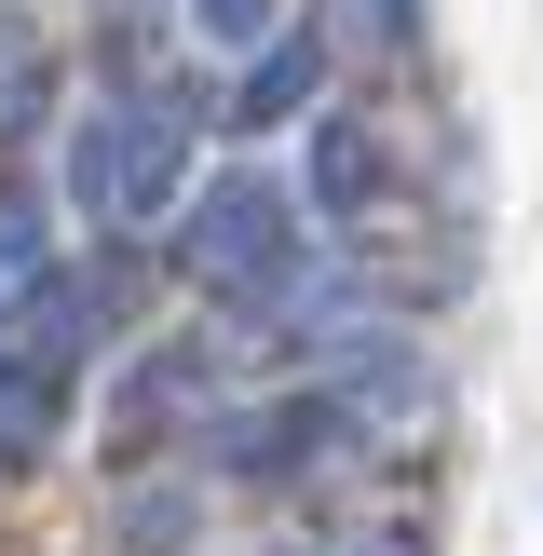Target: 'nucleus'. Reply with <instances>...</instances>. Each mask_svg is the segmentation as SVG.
Returning <instances> with one entry per match:
<instances>
[{
    "label": "nucleus",
    "instance_id": "1",
    "mask_svg": "<svg viewBox=\"0 0 543 556\" xmlns=\"http://www.w3.org/2000/svg\"><path fill=\"white\" fill-rule=\"evenodd\" d=\"M177 271L217 299V326H272L286 299H313L326 231H313V204H299V177L217 163V177L190 190V217H177Z\"/></svg>",
    "mask_w": 543,
    "mask_h": 556
},
{
    "label": "nucleus",
    "instance_id": "2",
    "mask_svg": "<svg viewBox=\"0 0 543 556\" xmlns=\"http://www.w3.org/2000/svg\"><path fill=\"white\" fill-rule=\"evenodd\" d=\"M217 109L190 81H123V217L109 244H163V217H190V136Z\"/></svg>",
    "mask_w": 543,
    "mask_h": 556
},
{
    "label": "nucleus",
    "instance_id": "3",
    "mask_svg": "<svg viewBox=\"0 0 543 556\" xmlns=\"http://www.w3.org/2000/svg\"><path fill=\"white\" fill-rule=\"evenodd\" d=\"M380 190H394L380 123H367V109H313V163H299V204H313V231H367Z\"/></svg>",
    "mask_w": 543,
    "mask_h": 556
},
{
    "label": "nucleus",
    "instance_id": "4",
    "mask_svg": "<svg viewBox=\"0 0 543 556\" xmlns=\"http://www.w3.org/2000/svg\"><path fill=\"white\" fill-rule=\"evenodd\" d=\"M313 81H326V27H286L272 54H244V81L217 96L231 136H272V123H313Z\"/></svg>",
    "mask_w": 543,
    "mask_h": 556
},
{
    "label": "nucleus",
    "instance_id": "5",
    "mask_svg": "<svg viewBox=\"0 0 543 556\" xmlns=\"http://www.w3.org/2000/svg\"><path fill=\"white\" fill-rule=\"evenodd\" d=\"M54 190H68V217L81 231H109V217H123V96H96L68 123V163H54Z\"/></svg>",
    "mask_w": 543,
    "mask_h": 556
},
{
    "label": "nucleus",
    "instance_id": "6",
    "mask_svg": "<svg viewBox=\"0 0 543 556\" xmlns=\"http://www.w3.org/2000/svg\"><path fill=\"white\" fill-rule=\"evenodd\" d=\"M286 0H190V41H217V54H272V41H286Z\"/></svg>",
    "mask_w": 543,
    "mask_h": 556
},
{
    "label": "nucleus",
    "instance_id": "7",
    "mask_svg": "<svg viewBox=\"0 0 543 556\" xmlns=\"http://www.w3.org/2000/svg\"><path fill=\"white\" fill-rule=\"evenodd\" d=\"M177 530H190V489H136L123 503V556H177Z\"/></svg>",
    "mask_w": 543,
    "mask_h": 556
},
{
    "label": "nucleus",
    "instance_id": "8",
    "mask_svg": "<svg viewBox=\"0 0 543 556\" xmlns=\"http://www.w3.org/2000/svg\"><path fill=\"white\" fill-rule=\"evenodd\" d=\"M340 41L353 54H394L407 41V0H340Z\"/></svg>",
    "mask_w": 543,
    "mask_h": 556
},
{
    "label": "nucleus",
    "instance_id": "9",
    "mask_svg": "<svg viewBox=\"0 0 543 556\" xmlns=\"http://www.w3.org/2000/svg\"><path fill=\"white\" fill-rule=\"evenodd\" d=\"M326 556H421V530H407V516H380V530H326Z\"/></svg>",
    "mask_w": 543,
    "mask_h": 556
}]
</instances>
